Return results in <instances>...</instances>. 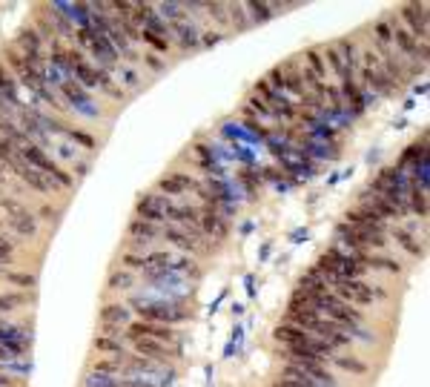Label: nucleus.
Instances as JSON below:
<instances>
[{
	"label": "nucleus",
	"mask_w": 430,
	"mask_h": 387,
	"mask_svg": "<svg viewBox=\"0 0 430 387\" xmlns=\"http://www.w3.org/2000/svg\"><path fill=\"white\" fill-rule=\"evenodd\" d=\"M115 72H118V81H121L123 87H129V89H135V87H138V72H135L132 66L118 63V66H115Z\"/></svg>",
	"instance_id": "ea45409f"
},
{
	"label": "nucleus",
	"mask_w": 430,
	"mask_h": 387,
	"mask_svg": "<svg viewBox=\"0 0 430 387\" xmlns=\"http://www.w3.org/2000/svg\"><path fill=\"white\" fill-rule=\"evenodd\" d=\"M201 6L206 9V15H209L212 21H219L221 29H227V23H230V18H227V4H201Z\"/></svg>",
	"instance_id": "c9c22d12"
},
{
	"label": "nucleus",
	"mask_w": 430,
	"mask_h": 387,
	"mask_svg": "<svg viewBox=\"0 0 430 387\" xmlns=\"http://www.w3.org/2000/svg\"><path fill=\"white\" fill-rule=\"evenodd\" d=\"M396 18H399V23L419 40V43H427V38H430V9H427V4H402L399 6V12H396Z\"/></svg>",
	"instance_id": "20e7f679"
},
{
	"label": "nucleus",
	"mask_w": 430,
	"mask_h": 387,
	"mask_svg": "<svg viewBox=\"0 0 430 387\" xmlns=\"http://www.w3.org/2000/svg\"><path fill=\"white\" fill-rule=\"evenodd\" d=\"M126 236L132 239V247H135V250H143V247H150L153 241L161 239V227H158V224H150V221H140V218H132L129 227H126Z\"/></svg>",
	"instance_id": "9b49d317"
},
{
	"label": "nucleus",
	"mask_w": 430,
	"mask_h": 387,
	"mask_svg": "<svg viewBox=\"0 0 430 387\" xmlns=\"http://www.w3.org/2000/svg\"><path fill=\"white\" fill-rule=\"evenodd\" d=\"M0 322H4V319H0Z\"/></svg>",
	"instance_id": "603ef678"
},
{
	"label": "nucleus",
	"mask_w": 430,
	"mask_h": 387,
	"mask_svg": "<svg viewBox=\"0 0 430 387\" xmlns=\"http://www.w3.org/2000/svg\"><path fill=\"white\" fill-rule=\"evenodd\" d=\"M9 170H12L29 190H35V192H40V195H55V192H57V187H55L43 173H38L35 167H29V164L21 158V152H18V158L9 164Z\"/></svg>",
	"instance_id": "9d476101"
},
{
	"label": "nucleus",
	"mask_w": 430,
	"mask_h": 387,
	"mask_svg": "<svg viewBox=\"0 0 430 387\" xmlns=\"http://www.w3.org/2000/svg\"><path fill=\"white\" fill-rule=\"evenodd\" d=\"M0 101H6L12 109H21V95H18V81L15 75L0 60Z\"/></svg>",
	"instance_id": "a211bd4d"
},
{
	"label": "nucleus",
	"mask_w": 430,
	"mask_h": 387,
	"mask_svg": "<svg viewBox=\"0 0 430 387\" xmlns=\"http://www.w3.org/2000/svg\"><path fill=\"white\" fill-rule=\"evenodd\" d=\"M344 224H350V227H355V229H368V232H376V236H387V221H382L365 201L358 204V207H353V209H347L344 212Z\"/></svg>",
	"instance_id": "1a4fd4ad"
},
{
	"label": "nucleus",
	"mask_w": 430,
	"mask_h": 387,
	"mask_svg": "<svg viewBox=\"0 0 430 387\" xmlns=\"http://www.w3.org/2000/svg\"><path fill=\"white\" fill-rule=\"evenodd\" d=\"M244 9H247L250 23H267L270 18H275V9L267 0H250V4H244Z\"/></svg>",
	"instance_id": "393cba45"
},
{
	"label": "nucleus",
	"mask_w": 430,
	"mask_h": 387,
	"mask_svg": "<svg viewBox=\"0 0 430 387\" xmlns=\"http://www.w3.org/2000/svg\"><path fill=\"white\" fill-rule=\"evenodd\" d=\"M18 152H21V158H23L29 167H35L38 173H43V175L57 187V190H72V187H75V175L66 173L57 161H52L49 155L43 152V146H38L35 141H26Z\"/></svg>",
	"instance_id": "f03ea898"
},
{
	"label": "nucleus",
	"mask_w": 430,
	"mask_h": 387,
	"mask_svg": "<svg viewBox=\"0 0 430 387\" xmlns=\"http://www.w3.org/2000/svg\"><path fill=\"white\" fill-rule=\"evenodd\" d=\"M330 290L341 298V301H347V304H353V307H368V304H373V284H368L365 278H338V281H333L330 284Z\"/></svg>",
	"instance_id": "423d86ee"
},
{
	"label": "nucleus",
	"mask_w": 430,
	"mask_h": 387,
	"mask_svg": "<svg viewBox=\"0 0 430 387\" xmlns=\"http://www.w3.org/2000/svg\"><path fill=\"white\" fill-rule=\"evenodd\" d=\"M278 72H281V77H284V95H293V98H304L307 95V87H304V81H302V66H299V60H284V63H278L275 66Z\"/></svg>",
	"instance_id": "ddd939ff"
},
{
	"label": "nucleus",
	"mask_w": 430,
	"mask_h": 387,
	"mask_svg": "<svg viewBox=\"0 0 430 387\" xmlns=\"http://www.w3.org/2000/svg\"><path fill=\"white\" fill-rule=\"evenodd\" d=\"M365 204H368L382 221H399V218H402V212H399L385 195H376V192H373V198H365Z\"/></svg>",
	"instance_id": "b1692460"
},
{
	"label": "nucleus",
	"mask_w": 430,
	"mask_h": 387,
	"mask_svg": "<svg viewBox=\"0 0 430 387\" xmlns=\"http://www.w3.org/2000/svg\"><path fill=\"white\" fill-rule=\"evenodd\" d=\"M132 344V353L135 356H140V359H147V361H153V364H172V361H178L181 356V350H175V347H170V344H164V342H155V339H135V342H129Z\"/></svg>",
	"instance_id": "0eeeda50"
},
{
	"label": "nucleus",
	"mask_w": 430,
	"mask_h": 387,
	"mask_svg": "<svg viewBox=\"0 0 430 387\" xmlns=\"http://www.w3.org/2000/svg\"><path fill=\"white\" fill-rule=\"evenodd\" d=\"M333 46L338 49L347 72L355 77V69H358V46H355V40H353V38H338V40H333Z\"/></svg>",
	"instance_id": "5701e85b"
},
{
	"label": "nucleus",
	"mask_w": 430,
	"mask_h": 387,
	"mask_svg": "<svg viewBox=\"0 0 430 387\" xmlns=\"http://www.w3.org/2000/svg\"><path fill=\"white\" fill-rule=\"evenodd\" d=\"M0 224H4V221H0Z\"/></svg>",
	"instance_id": "864d4df0"
},
{
	"label": "nucleus",
	"mask_w": 430,
	"mask_h": 387,
	"mask_svg": "<svg viewBox=\"0 0 430 387\" xmlns=\"http://www.w3.org/2000/svg\"><path fill=\"white\" fill-rule=\"evenodd\" d=\"M227 18H230V23L236 26V32H247V29L253 26L250 18H247L244 4H227Z\"/></svg>",
	"instance_id": "7c9ffc66"
},
{
	"label": "nucleus",
	"mask_w": 430,
	"mask_h": 387,
	"mask_svg": "<svg viewBox=\"0 0 430 387\" xmlns=\"http://www.w3.org/2000/svg\"><path fill=\"white\" fill-rule=\"evenodd\" d=\"M84 387H118V378L89 370V373H87V378H84Z\"/></svg>",
	"instance_id": "e433bc0d"
},
{
	"label": "nucleus",
	"mask_w": 430,
	"mask_h": 387,
	"mask_svg": "<svg viewBox=\"0 0 430 387\" xmlns=\"http://www.w3.org/2000/svg\"><path fill=\"white\" fill-rule=\"evenodd\" d=\"M244 313V304H233V316H241Z\"/></svg>",
	"instance_id": "09e8293b"
},
{
	"label": "nucleus",
	"mask_w": 430,
	"mask_h": 387,
	"mask_svg": "<svg viewBox=\"0 0 430 387\" xmlns=\"http://www.w3.org/2000/svg\"><path fill=\"white\" fill-rule=\"evenodd\" d=\"M365 267H368V270H385V273H393V276L402 273V264H399L396 258H390V256H373V253H368Z\"/></svg>",
	"instance_id": "c85d7f7f"
},
{
	"label": "nucleus",
	"mask_w": 430,
	"mask_h": 387,
	"mask_svg": "<svg viewBox=\"0 0 430 387\" xmlns=\"http://www.w3.org/2000/svg\"><path fill=\"white\" fill-rule=\"evenodd\" d=\"M161 239H164L167 244L184 250V253H198V241H201V239L192 236L189 229L175 227V224H164V227H161Z\"/></svg>",
	"instance_id": "2eb2a0df"
},
{
	"label": "nucleus",
	"mask_w": 430,
	"mask_h": 387,
	"mask_svg": "<svg viewBox=\"0 0 430 387\" xmlns=\"http://www.w3.org/2000/svg\"><path fill=\"white\" fill-rule=\"evenodd\" d=\"M135 287V276L129 273V270H115V273H109V278H106V290L109 293H126V290H132Z\"/></svg>",
	"instance_id": "cd10ccee"
},
{
	"label": "nucleus",
	"mask_w": 430,
	"mask_h": 387,
	"mask_svg": "<svg viewBox=\"0 0 430 387\" xmlns=\"http://www.w3.org/2000/svg\"><path fill=\"white\" fill-rule=\"evenodd\" d=\"M132 319H135V316H132V307H129L126 301H106V304L101 307V313H98V322H101L104 336H115V339H121L123 327H126Z\"/></svg>",
	"instance_id": "39448f33"
},
{
	"label": "nucleus",
	"mask_w": 430,
	"mask_h": 387,
	"mask_svg": "<svg viewBox=\"0 0 430 387\" xmlns=\"http://www.w3.org/2000/svg\"><path fill=\"white\" fill-rule=\"evenodd\" d=\"M0 190H4V184H0Z\"/></svg>",
	"instance_id": "3c124183"
},
{
	"label": "nucleus",
	"mask_w": 430,
	"mask_h": 387,
	"mask_svg": "<svg viewBox=\"0 0 430 387\" xmlns=\"http://www.w3.org/2000/svg\"><path fill=\"white\" fill-rule=\"evenodd\" d=\"M15 253H18L15 239H9L6 232H0V270H6L15 261Z\"/></svg>",
	"instance_id": "2f4dec72"
},
{
	"label": "nucleus",
	"mask_w": 430,
	"mask_h": 387,
	"mask_svg": "<svg viewBox=\"0 0 430 387\" xmlns=\"http://www.w3.org/2000/svg\"><path fill=\"white\" fill-rule=\"evenodd\" d=\"M40 218H43V221H49V224H55V221H57V209L43 207V209H40Z\"/></svg>",
	"instance_id": "de8ad7c7"
},
{
	"label": "nucleus",
	"mask_w": 430,
	"mask_h": 387,
	"mask_svg": "<svg viewBox=\"0 0 430 387\" xmlns=\"http://www.w3.org/2000/svg\"><path fill=\"white\" fill-rule=\"evenodd\" d=\"M390 239H396V244L410 256V258H424V241L416 239V232L407 227H393L390 229Z\"/></svg>",
	"instance_id": "dca6fc26"
},
{
	"label": "nucleus",
	"mask_w": 430,
	"mask_h": 387,
	"mask_svg": "<svg viewBox=\"0 0 430 387\" xmlns=\"http://www.w3.org/2000/svg\"><path fill=\"white\" fill-rule=\"evenodd\" d=\"M92 370H95V373H104V376H112V378H121V364H118L115 359H98V361L92 364Z\"/></svg>",
	"instance_id": "58836bf2"
},
{
	"label": "nucleus",
	"mask_w": 430,
	"mask_h": 387,
	"mask_svg": "<svg viewBox=\"0 0 430 387\" xmlns=\"http://www.w3.org/2000/svg\"><path fill=\"white\" fill-rule=\"evenodd\" d=\"M224 35L221 32H215V35H201V46H215V43H219Z\"/></svg>",
	"instance_id": "49530a36"
},
{
	"label": "nucleus",
	"mask_w": 430,
	"mask_h": 387,
	"mask_svg": "<svg viewBox=\"0 0 430 387\" xmlns=\"http://www.w3.org/2000/svg\"><path fill=\"white\" fill-rule=\"evenodd\" d=\"M92 347H95L101 356H109V359H115L118 364H123V359L129 356V350H126L123 339H115V336H104V333L92 339Z\"/></svg>",
	"instance_id": "f3484780"
},
{
	"label": "nucleus",
	"mask_w": 430,
	"mask_h": 387,
	"mask_svg": "<svg viewBox=\"0 0 430 387\" xmlns=\"http://www.w3.org/2000/svg\"><path fill=\"white\" fill-rule=\"evenodd\" d=\"M121 261H123V270H129V273H132V270H140V273L147 270V258L138 256V253H123Z\"/></svg>",
	"instance_id": "79ce46f5"
},
{
	"label": "nucleus",
	"mask_w": 430,
	"mask_h": 387,
	"mask_svg": "<svg viewBox=\"0 0 430 387\" xmlns=\"http://www.w3.org/2000/svg\"><path fill=\"white\" fill-rule=\"evenodd\" d=\"M69 72H75V77H78V87H87V89H98V66H92L87 58H81V60H75L69 66Z\"/></svg>",
	"instance_id": "412c9836"
},
{
	"label": "nucleus",
	"mask_w": 430,
	"mask_h": 387,
	"mask_svg": "<svg viewBox=\"0 0 430 387\" xmlns=\"http://www.w3.org/2000/svg\"><path fill=\"white\" fill-rule=\"evenodd\" d=\"M167 204H170V201H167L164 195H158V192H143V195L138 198V204H135V218L164 227V224H167Z\"/></svg>",
	"instance_id": "6e6552de"
},
{
	"label": "nucleus",
	"mask_w": 430,
	"mask_h": 387,
	"mask_svg": "<svg viewBox=\"0 0 430 387\" xmlns=\"http://www.w3.org/2000/svg\"><path fill=\"white\" fill-rule=\"evenodd\" d=\"M63 135L69 138V141H75V143H81L84 149H98V141L89 135V132H84V129H69V126H63Z\"/></svg>",
	"instance_id": "f704fd0d"
},
{
	"label": "nucleus",
	"mask_w": 430,
	"mask_h": 387,
	"mask_svg": "<svg viewBox=\"0 0 430 387\" xmlns=\"http://www.w3.org/2000/svg\"><path fill=\"white\" fill-rule=\"evenodd\" d=\"M170 29H172L170 35H175V38H178V46H181L184 52H187V49H198V46H201V32H198V26L187 23V18H184V21H178V23H172Z\"/></svg>",
	"instance_id": "aec40b11"
},
{
	"label": "nucleus",
	"mask_w": 430,
	"mask_h": 387,
	"mask_svg": "<svg viewBox=\"0 0 430 387\" xmlns=\"http://www.w3.org/2000/svg\"><path fill=\"white\" fill-rule=\"evenodd\" d=\"M198 215H201V221H198L201 236H206V239H219V241H224V239L230 236V224L224 221V215H219L212 207L198 209Z\"/></svg>",
	"instance_id": "f8f14e48"
},
{
	"label": "nucleus",
	"mask_w": 430,
	"mask_h": 387,
	"mask_svg": "<svg viewBox=\"0 0 430 387\" xmlns=\"http://www.w3.org/2000/svg\"><path fill=\"white\" fill-rule=\"evenodd\" d=\"M327 364H333V367H338V370H344L350 376H368L370 373V364L365 359L353 356V353H333V359Z\"/></svg>",
	"instance_id": "6ab92c4d"
},
{
	"label": "nucleus",
	"mask_w": 430,
	"mask_h": 387,
	"mask_svg": "<svg viewBox=\"0 0 430 387\" xmlns=\"http://www.w3.org/2000/svg\"><path fill=\"white\" fill-rule=\"evenodd\" d=\"M29 295L26 293H0V316H9L21 307H29Z\"/></svg>",
	"instance_id": "bb28decb"
},
{
	"label": "nucleus",
	"mask_w": 430,
	"mask_h": 387,
	"mask_svg": "<svg viewBox=\"0 0 430 387\" xmlns=\"http://www.w3.org/2000/svg\"><path fill=\"white\" fill-rule=\"evenodd\" d=\"M319 52H321V58H324V66H330L333 75L338 77V84H341V81H355V77L347 72V66H344V60H341V55H338V49H336L333 43H327V46L319 49Z\"/></svg>",
	"instance_id": "4be33fe9"
},
{
	"label": "nucleus",
	"mask_w": 430,
	"mask_h": 387,
	"mask_svg": "<svg viewBox=\"0 0 430 387\" xmlns=\"http://www.w3.org/2000/svg\"><path fill=\"white\" fill-rule=\"evenodd\" d=\"M6 181V170H4V164H0V184Z\"/></svg>",
	"instance_id": "8fccbe9b"
},
{
	"label": "nucleus",
	"mask_w": 430,
	"mask_h": 387,
	"mask_svg": "<svg viewBox=\"0 0 430 387\" xmlns=\"http://www.w3.org/2000/svg\"><path fill=\"white\" fill-rule=\"evenodd\" d=\"M98 89H104L106 95H112V98H123V92L115 87V81H112V75L109 72H104V69H98Z\"/></svg>",
	"instance_id": "4c0bfd02"
},
{
	"label": "nucleus",
	"mask_w": 430,
	"mask_h": 387,
	"mask_svg": "<svg viewBox=\"0 0 430 387\" xmlns=\"http://www.w3.org/2000/svg\"><path fill=\"white\" fill-rule=\"evenodd\" d=\"M135 319L143 322H155V325H167V327H178L184 322L192 319V310H187L178 301H140L135 307Z\"/></svg>",
	"instance_id": "7ed1b4c3"
},
{
	"label": "nucleus",
	"mask_w": 430,
	"mask_h": 387,
	"mask_svg": "<svg viewBox=\"0 0 430 387\" xmlns=\"http://www.w3.org/2000/svg\"><path fill=\"white\" fill-rule=\"evenodd\" d=\"M324 98L330 101V107H333V109H341V92H338V87H333V84H330V87H324Z\"/></svg>",
	"instance_id": "37998d69"
},
{
	"label": "nucleus",
	"mask_w": 430,
	"mask_h": 387,
	"mask_svg": "<svg viewBox=\"0 0 430 387\" xmlns=\"http://www.w3.org/2000/svg\"><path fill=\"white\" fill-rule=\"evenodd\" d=\"M250 109H255V112H258L261 118H272V112H270V107H267V104H264V101H261L258 95H255V98H250Z\"/></svg>",
	"instance_id": "c03bdc74"
},
{
	"label": "nucleus",
	"mask_w": 430,
	"mask_h": 387,
	"mask_svg": "<svg viewBox=\"0 0 430 387\" xmlns=\"http://www.w3.org/2000/svg\"><path fill=\"white\" fill-rule=\"evenodd\" d=\"M0 209H4V215H0V221H4L9 229H12V236H18L21 241H32L38 239V215L18 198L6 195V198H0Z\"/></svg>",
	"instance_id": "f257e3e1"
},
{
	"label": "nucleus",
	"mask_w": 430,
	"mask_h": 387,
	"mask_svg": "<svg viewBox=\"0 0 430 387\" xmlns=\"http://www.w3.org/2000/svg\"><path fill=\"white\" fill-rule=\"evenodd\" d=\"M304 69H310L316 77H319V81H324V77H327V66H324V58H321V52L319 49H307L304 52V63H302Z\"/></svg>",
	"instance_id": "c756f323"
},
{
	"label": "nucleus",
	"mask_w": 430,
	"mask_h": 387,
	"mask_svg": "<svg viewBox=\"0 0 430 387\" xmlns=\"http://www.w3.org/2000/svg\"><path fill=\"white\" fill-rule=\"evenodd\" d=\"M0 278H4V281H9V284H15L21 293H26V290H32V293H35V287H38V276H32V273L0 270Z\"/></svg>",
	"instance_id": "a878e982"
},
{
	"label": "nucleus",
	"mask_w": 430,
	"mask_h": 387,
	"mask_svg": "<svg viewBox=\"0 0 430 387\" xmlns=\"http://www.w3.org/2000/svg\"><path fill=\"white\" fill-rule=\"evenodd\" d=\"M410 204H413V212L421 218V221H427V190H421V187H413L410 190Z\"/></svg>",
	"instance_id": "72a5a7b5"
},
{
	"label": "nucleus",
	"mask_w": 430,
	"mask_h": 387,
	"mask_svg": "<svg viewBox=\"0 0 430 387\" xmlns=\"http://www.w3.org/2000/svg\"><path fill=\"white\" fill-rule=\"evenodd\" d=\"M143 63H147V66H150L153 72H161V69L167 66V63H164V60H158L155 55H143Z\"/></svg>",
	"instance_id": "a18cd8bd"
},
{
	"label": "nucleus",
	"mask_w": 430,
	"mask_h": 387,
	"mask_svg": "<svg viewBox=\"0 0 430 387\" xmlns=\"http://www.w3.org/2000/svg\"><path fill=\"white\" fill-rule=\"evenodd\" d=\"M60 92H63V98H66V101H72V104H78V107L89 101V95L84 92V87H78L75 81H63V84H60Z\"/></svg>",
	"instance_id": "473e14b6"
},
{
	"label": "nucleus",
	"mask_w": 430,
	"mask_h": 387,
	"mask_svg": "<svg viewBox=\"0 0 430 387\" xmlns=\"http://www.w3.org/2000/svg\"><path fill=\"white\" fill-rule=\"evenodd\" d=\"M15 158H18V146H15L12 141H6L4 135H0V164L9 167Z\"/></svg>",
	"instance_id": "a19ab883"
},
{
	"label": "nucleus",
	"mask_w": 430,
	"mask_h": 387,
	"mask_svg": "<svg viewBox=\"0 0 430 387\" xmlns=\"http://www.w3.org/2000/svg\"><path fill=\"white\" fill-rule=\"evenodd\" d=\"M192 187H198L192 175H187V173H170V175H164V178L158 181V195H164V198L170 201V198L187 195Z\"/></svg>",
	"instance_id": "4468645a"
}]
</instances>
